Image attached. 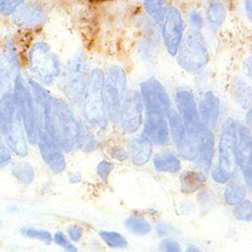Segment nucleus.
<instances>
[{
  "mask_svg": "<svg viewBox=\"0 0 252 252\" xmlns=\"http://www.w3.org/2000/svg\"><path fill=\"white\" fill-rule=\"evenodd\" d=\"M28 83L38 108V125H41L63 152H70L76 146L80 123L69 105L52 95L35 80Z\"/></svg>",
  "mask_w": 252,
  "mask_h": 252,
  "instance_id": "f257e3e1",
  "label": "nucleus"
},
{
  "mask_svg": "<svg viewBox=\"0 0 252 252\" xmlns=\"http://www.w3.org/2000/svg\"><path fill=\"white\" fill-rule=\"evenodd\" d=\"M0 136L13 157L25 158L29 155V142L18 112L12 90L0 96Z\"/></svg>",
  "mask_w": 252,
  "mask_h": 252,
  "instance_id": "f03ea898",
  "label": "nucleus"
},
{
  "mask_svg": "<svg viewBox=\"0 0 252 252\" xmlns=\"http://www.w3.org/2000/svg\"><path fill=\"white\" fill-rule=\"evenodd\" d=\"M13 95L29 144L35 145L38 130V108L31 87L20 72L13 80Z\"/></svg>",
  "mask_w": 252,
  "mask_h": 252,
  "instance_id": "7ed1b4c3",
  "label": "nucleus"
},
{
  "mask_svg": "<svg viewBox=\"0 0 252 252\" xmlns=\"http://www.w3.org/2000/svg\"><path fill=\"white\" fill-rule=\"evenodd\" d=\"M236 141L237 123L228 118L223 122L220 129L218 148L219 162L213 170V178L219 183L227 182L236 171Z\"/></svg>",
  "mask_w": 252,
  "mask_h": 252,
  "instance_id": "20e7f679",
  "label": "nucleus"
},
{
  "mask_svg": "<svg viewBox=\"0 0 252 252\" xmlns=\"http://www.w3.org/2000/svg\"><path fill=\"white\" fill-rule=\"evenodd\" d=\"M177 63L188 73L201 72L209 61V50L205 36L199 29L191 28L182 36L177 52Z\"/></svg>",
  "mask_w": 252,
  "mask_h": 252,
  "instance_id": "39448f33",
  "label": "nucleus"
},
{
  "mask_svg": "<svg viewBox=\"0 0 252 252\" xmlns=\"http://www.w3.org/2000/svg\"><path fill=\"white\" fill-rule=\"evenodd\" d=\"M89 74V61L84 53L78 52L69 58L60 76V87L74 103L81 104Z\"/></svg>",
  "mask_w": 252,
  "mask_h": 252,
  "instance_id": "423d86ee",
  "label": "nucleus"
},
{
  "mask_svg": "<svg viewBox=\"0 0 252 252\" xmlns=\"http://www.w3.org/2000/svg\"><path fill=\"white\" fill-rule=\"evenodd\" d=\"M28 62L31 73L40 85L53 84L61 73L57 55L43 41H37L32 45L28 54Z\"/></svg>",
  "mask_w": 252,
  "mask_h": 252,
  "instance_id": "0eeeda50",
  "label": "nucleus"
},
{
  "mask_svg": "<svg viewBox=\"0 0 252 252\" xmlns=\"http://www.w3.org/2000/svg\"><path fill=\"white\" fill-rule=\"evenodd\" d=\"M103 81L104 75L99 69L92 70L81 102L86 119L96 126L102 125L107 118L103 101Z\"/></svg>",
  "mask_w": 252,
  "mask_h": 252,
  "instance_id": "6e6552de",
  "label": "nucleus"
},
{
  "mask_svg": "<svg viewBox=\"0 0 252 252\" xmlns=\"http://www.w3.org/2000/svg\"><path fill=\"white\" fill-rule=\"evenodd\" d=\"M127 79L124 70L117 66H110L103 81V101L107 118L112 121L119 119L121 102L126 94Z\"/></svg>",
  "mask_w": 252,
  "mask_h": 252,
  "instance_id": "1a4fd4ad",
  "label": "nucleus"
},
{
  "mask_svg": "<svg viewBox=\"0 0 252 252\" xmlns=\"http://www.w3.org/2000/svg\"><path fill=\"white\" fill-rule=\"evenodd\" d=\"M140 95L147 112L166 115L170 109V100L165 88L155 78H149L141 84Z\"/></svg>",
  "mask_w": 252,
  "mask_h": 252,
  "instance_id": "9d476101",
  "label": "nucleus"
},
{
  "mask_svg": "<svg viewBox=\"0 0 252 252\" xmlns=\"http://www.w3.org/2000/svg\"><path fill=\"white\" fill-rule=\"evenodd\" d=\"M144 104L137 91H129L125 94L119 111L121 127L126 133H135L143 122Z\"/></svg>",
  "mask_w": 252,
  "mask_h": 252,
  "instance_id": "9b49d317",
  "label": "nucleus"
},
{
  "mask_svg": "<svg viewBox=\"0 0 252 252\" xmlns=\"http://www.w3.org/2000/svg\"><path fill=\"white\" fill-rule=\"evenodd\" d=\"M42 161L54 173H61L65 169L64 152L58 147L45 129L38 125L36 143Z\"/></svg>",
  "mask_w": 252,
  "mask_h": 252,
  "instance_id": "f8f14e48",
  "label": "nucleus"
},
{
  "mask_svg": "<svg viewBox=\"0 0 252 252\" xmlns=\"http://www.w3.org/2000/svg\"><path fill=\"white\" fill-rule=\"evenodd\" d=\"M159 26L161 27L162 39L168 53L175 56L184 29L183 19L179 10L176 7L167 8Z\"/></svg>",
  "mask_w": 252,
  "mask_h": 252,
  "instance_id": "ddd939ff",
  "label": "nucleus"
},
{
  "mask_svg": "<svg viewBox=\"0 0 252 252\" xmlns=\"http://www.w3.org/2000/svg\"><path fill=\"white\" fill-rule=\"evenodd\" d=\"M250 129L245 125H237V141H236V161L240 166L246 184L250 188L252 180V164H251V142Z\"/></svg>",
  "mask_w": 252,
  "mask_h": 252,
  "instance_id": "4468645a",
  "label": "nucleus"
},
{
  "mask_svg": "<svg viewBox=\"0 0 252 252\" xmlns=\"http://www.w3.org/2000/svg\"><path fill=\"white\" fill-rule=\"evenodd\" d=\"M46 12L44 8L35 1L25 2L12 15V23L22 29H33L44 23Z\"/></svg>",
  "mask_w": 252,
  "mask_h": 252,
  "instance_id": "2eb2a0df",
  "label": "nucleus"
},
{
  "mask_svg": "<svg viewBox=\"0 0 252 252\" xmlns=\"http://www.w3.org/2000/svg\"><path fill=\"white\" fill-rule=\"evenodd\" d=\"M177 112L180 115L186 130H195L202 126L198 114L195 95L189 90H179L175 94Z\"/></svg>",
  "mask_w": 252,
  "mask_h": 252,
  "instance_id": "dca6fc26",
  "label": "nucleus"
},
{
  "mask_svg": "<svg viewBox=\"0 0 252 252\" xmlns=\"http://www.w3.org/2000/svg\"><path fill=\"white\" fill-rule=\"evenodd\" d=\"M142 136L151 144L167 145L169 142V129L164 115L147 112Z\"/></svg>",
  "mask_w": 252,
  "mask_h": 252,
  "instance_id": "f3484780",
  "label": "nucleus"
},
{
  "mask_svg": "<svg viewBox=\"0 0 252 252\" xmlns=\"http://www.w3.org/2000/svg\"><path fill=\"white\" fill-rule=\"evenodd\" d=\"M198 114L202 124L208 129L216 127L220 115V99L212 92L207 91L199 101Z\"/></svg>",
  "mask_w": 252,
  "mask_h": 252,
  "instance_id": "a211bd4d",
  "label": "nucleus"
},
{
  "mask_svg": "<svg viewBox=\"0 0 252 252\" xmlns=\"http://www.w3.org/2000/svg\"><path fill=\"white\" fill-rule=\"evenodd\" d=\"M208 128L204 125L195 130H186L182 139L177 145L179 153L185 159L193 160L198 156V153L203 144Z\"/></svg>",
  "mask_w": 252,
  "mask_h": 252,
  "instance_id": "6ab92c4d",
  "label": "nucleus"
},
{
  "mask_svg": "<svg viewBox=\"0 0 252 252\" xmlns=\"http://www.w3.org/2000/svg\"><path fill=\"white\" fill-rule=\"evenodd\" d=\"M14 179L22 186H30L34 180V169L31 162L24 158L13 159L8 168Z\"/></svg>",
  "mask_w": 252,
  "mask_h": 252,
  "instance_id": "aec40b11",
  "label": "nucleus"
},
{
  "mask_svg": "<svg viewBox=\"0 0 252 252\" xmlns=\"http://www.w3.org/2000/svg\"><path fill=\"white\" fill-rule=\"evenodd\" d=\"M129 155L135 165H144L152 155V144L143 136L133 139L129 144Z\"/></svg>",
  "mask_w": 252,
  "mask_h": 252,
  "instance_id": "412c9836",
  "label": "nucleus"
},
{
  "mask_svg": "<svg viewBox=\"0 0 252 252\" xmlns=\"http://www.w3.org/2000/svg\"><path fill=\"white\" fill-rule=\"evenodd\" d=\"M154 165L159 172L176 173L181 168V163L176 154L170 149L158 152L154 158Z\"/></svg>",
  "mask_w": 252,
  "mask_h": 252,
  "instance_id": "4be33fe9",
  "label": "nucleus"
},
{
  "mask_svg": "<svg viewBox=\"0 0 252 252\" xmlns=\"http://www.w3.org/2000/svg\"><path fill=\"white\" fill-rule=\"evenodd\" d=\"M214 155V136L210 129L207 130L201 149L196 157V166L203 172L208 173L211 168Z\"/></svg>",
  "mask_w": 252,
  "mask_h": 252,
  "instance_id": "5701e85b",
  "label": "nucleus"
},
{
  "mask_svg": "<svg viewBox=\"0 0 252 252\" xmlns=\"http://www.w3.org/2000/svg\"><path fill=\"white\" fill-rule=\"evenodd\" d=\"M231 92L236 102L243 108H250L251 105V89L242 79L236 77L231 81Z\"/></svg>",
  "mask_w": 252,
  "mask_h": 252,
  "instance_id": "b1692460",
  "label": "nucleus"
},
{
  "mask_svg": "<svg viewBox=\"0 0 252 252\" xmlns=\"http://www.w3.org/2000/svg\"><path fill=\"white\" fill-rule=\"evenodd\" d=\"M168 119V129L169 134L171 135V139L173 143L177 146L180 140L182 139L183 135L185 134V126L184 123L178 114V112L174 109H169L166 113Z\"/></svg>",
  "mask_w": 252,
  "mask_h": 252,
  "instance_id": "393cba45",
  "label": "nucleus"
},
{
  "mask_svg": "<svg viewBox=\"0 0 252 252\" xmlns=\"http://www.w3.org/2000/svg\"><path fill=\"white\" fill-rule=\"evenodd\" d=\"M18 233L28 239H33V240H38L46 245H49L52 242V234L43 228H38L32 225L25 224L19 227Z\"/></svg>",
  "mask_w": 252,
  "mask_h": 252,
  "instance_id": "a878e982",
  "label": "nucleus"
},
{
  "mask_svg": "<svg viewBox=\"0 0 252 252\" xmlns=\"http://www.w3.org/2000/svg\"><path fill=\"white\" fill-rule=\"evenodd\" d=\"M226 17V10L220 0H212L206 11V18L212 27H220Z\"/></svg>",
  "mask_w": 252,
  "mask_h": 252,
  "instance_id": "bb28decb",
  "label": "nucleus"
},
{
  "mask_svg": "<svg viewBox=\"0 0 252 252\" xmlns=\"http://www.w3.org/2000/svg\"><path fill=\"white\" fill-rule=\"evenodd\" d=\"M206 177L203 173L197 171H187L180 178L181 190L185 193H193L203 186Z\"/></svg>",
  "mask_w": 252,
  "mask_h": 252,
  "instance_id": "cd10ccee",
  "label": "nucleus"
},
{
  "mask_svg": "<svg viewBox=\"0 0 252 252\" xmlns=\"http://www.w3.org/2000/svg\"><path fill=\"white\" fill-rule=\"evenodd\" d=\"M246 196V188L239 181L230 182L224 191V200L226 204L235 206Z\"/></svg>",
  "mask_w": 252,
  "mask_h": 252,
  "instance_id": "c85d7f7f",
  "label": "nucleus"
},
{
  "mask_svg": "<svg viewBox=\"0 0 252 252\" xmlns=\"http://www.w3.org/2000/svg\"><path fill=\"white\" fill-rule=\"evenodd\" d=\"M125 226L132 234H135L138 236L146 235L151 230L150 222L145 218L136 217V216H132L126 219Z\"/></svg>",
  "mask_w": 252,
  "mask_h": 252,
  "instance_id": "c756f323",
  "label": "nucleus"
},
{
  "mask_svg": "<svg viewBox=\"0 0 252 252\" xmlns=\"http://www.w3.org/2000/svg\"><path fill=\"white\" fill-rule=\"evenodd\" d=\"M143 5L146 12L156 21L157 24L160 25L164 14L167 10L164 0H143Z\"/></svg>",
  "mask_w": 252,
  "mask_h": 252,
  "instance_id": "7c9ffc66",
  "label": "nucleus"
},
{
  "mask_svg": "<svg viewBox=\"0 0 252 252\" xmlns=\"http://www.w3.org/2000/svg\"><path fill=\"white\" fill-rule=\"evenodd\" d=\"M14 68L5 54H0V96L8 91V86L12 81Z\"/></svg>",
  "mask_w": 252,
  "mask_h": 252,
  "instance_id": "2f4dec72",
  "label": "nucleus"
},
{
  "mask_svg": "<svg viewBox=\"0 0 252 252\" xmlns=\"http://www.w3.org/2000/svg\"><path fill=\"white\" fill-rule=\"evenodd\" d=\"M77 146L83 151H92L95 148V140L93 133L85 126H80Z\"/></svg>",
  "mask_w": 252,
  "mask_h": 252,
  "instance_id": "473e14b6",
  "label": "nucleus"
},
{
  "mask_svg": "<svg viewBox=\"0 0 252 252\" xmlns=\"http://www.w3.org/2000/svg\"><path fill=\"white\" fill-rule=\"evenodd\" d=\"M100 237L104 240V242L114 248H124L127 246V240L124 236L116 231H106L102 230L99 232Z\"/></svg>",
  "mask_w": 252,
  "mask_h": 252,
  "instance_id": "72a5a7b5",
  "label": "nucleus"
},
{
  "mask_svg": "<svg viewBox=\"0 0 252 252\" xmlns=\"http://www.w3.org/2000/svg\"><path fill=\"white\" fill-rule=\"evenodd\" d=\"M233 216L241 221H250L252 219V205L248 200H242L237 203L233 210Z\"/></svg>",
  "mask_w": 252,
  "mask_h": 252,
  "instance_id": "f704fd0d",
  "label": "nucleus"
},
{
  "mask_svg": "<svg viewBox=\"0 0 252 252\" xmlns=\"http://www.w3.org/2000/svg\"><path fill=\"white\" fill-rule=\"evenodd\" d=\"M14 159L12 153L7 147L4 139L0 136V170L6 169Z\"/></svg>",
  "mask_w": 252,
  "mask_h": 252,
  "instance_id": "c9c22d12",
  "label": "nucleus"
},
{
  "mask_svg": "<svg viewBox=\"0 0 252 252\" xmlns=\"http://www.w3.org/2000/svg\"><path fill=\"white\" fill-rule=\"evenodd\" d=\"M27 0H0V13L3 16H11Z\"/></svg>",
  "mask_w": 252,
  "mask_h": 252,
  "instance_id": "e433bc0d",
  "label": "nucleus"
},
{
  "mask_svg": "<svg viewBox=\"0 0 252 252\" xmlns=\"http://www.w3.org/2000/svg\"><path fill=\"white\" fill-rule=\"evenodd\" d=\"M52 241L65 249L67 252H77V248L67 239L65 234L61 231H57L52 235Z\"/></svg>",
  "mask_w": 252,
  "mask_h": 252,
  "instance_id": "4c0bfd02",
  "label": "nucleus"
},
{
  "mask_svg": "<svg viewBox=\"0 0 252 252\" xmlns=\"http://www.w3.org/2000/svg\"><path fill=\"white\" fill-rule=\"evenodd\" d=\"M159 250L161 252H181V246L176 240L166 238L160 242Z\"/></svg>",
  "mask_w": 252,
  "mask_h": 252,
  "instance_id": "58836bf2",
  "label": "nucleus"
},
{
  "mask_svg": "<svg viewBox=\"0 0 252 252\" xmlns=\"http://www.w3.org/2000/svg\"><path fill=\"white\" fill-rule=\"evenodd\" d=\"M112 169H113V163L106 161V160H102L97 164L96 172L102 180L106 181L108 178V175L110 174Z\"/></svg>",
  "mask_w": 252,
  "mask_h": 252,
  "instance_id": "ea45409f",
  "label": "nucleus"
},
{
  "mask_svg": "<svg viewBox=\"0 0 252 252\" xmlns=\"http://www.w3.org/2000/svg\"><path fill=\"white\" fill-rule=\"evenodd\" d=\"M68 234L73 241H79L83 235V228L79 225H71L68 228Z\"/></svg>",
  "mask_w": 252,
  "mask_h": 252,
  "instance_id": "a19ab883",
  "label": "nucleus"
},
{
  "mask_svg": "<svg viewBox=\"0 0 252 252\" xmlns=\"http://www.w3.org/2000/svg\"><path fill=\"white\" fill-rule=\"evenodd\" d=\"M111 156L114 158H117V159H125L127 158V153L125 152V150L119 146H116L114 148L111 149Z\"/></svg>",
  "mask_w": 252,
  "mask_h": 252,
  "instance_id": "79ce46f5",
  "label": "nucleus"
},
{
  "mask_svg": "<svg viewBox=\"0 0 252 252\" xmlns=\"http://www.w3.org/2000/svg\"><path fill=\"white\" fill-rule=\"evenodd\" d=\"M190 21L192 23L193 28L195 29H200L202 27L203 24V19L200 16V14H198L197 12H192L190 14Z\"/></svg>",
  "mask_w": 252,
  "mask_h": 252,
  "instance_id": "37998d69",
  "label": "nucleus"
},
{
  "mask_svg": "<svg viewBox=\"0 0 252 252\" xmlns=\"http://www.w3.org/2000/svg\"><path fill=\"white\" fill-rule=\"evenodd\" d=\"M5 212L10 215H15L19 212V207L16 204H8L5 208Z\"/></svg>",
  "mask_w": 252,
  "mask_h": 252,
  "instance_id": "c03bdc74",
  "label": "nucleus"
},
{
  "mask_svg": "<svg viewBox=\"0 0 252 252\" xmlns=\"http://www.w3.org/2000/svg\"><path fill=\"white\" fill-rule=\"evenodd\" d=\"M244 7H245V13L247 15V17L249 18V20L251 19V10H252V4H251V0H244Z\"/></svg>",
  "mask_w": 252,
  "mask_h": 252,
  "instance_id": "a18cd8bd",
  "label": "nucleus"
},
{
  "mask_svg": "<svg viewBox=\"0 0 252 252\" xmlns=\"http://www.w3.org/2000/svg\"><path fill=\"white\" fill-rule=\"evenodd\" d=\"M244 70L246 71V74L248 77L251 76V58L248 57L247 60L244 62Z\"/></svg>",
  "mask_w": 252,
  "mask_h": 252,
  "instance_id": "49530a36",
  "label": "nucleus"
},
{
  "mask_svg": "<svg viewBox=\"0 0 252 252\" xmlns=\"http://www.w3.org/2000/svg\"><path fill=\"white\" fill-rule=\"evenodd\" d=\"M185 252H201L200 251V249L199 248H197L196 246H194V245H190V246H188L187 247V249H186V251Z\"/></svg>",
  "mask_w": 252,
  "mask_h": 252,
  "instance_id": "de8ad7c7",
  "label": "nucleus"
},
{
  "mask_svg": "<svg viewBox=\"0 0 252 252\" xmlns=\"http://www.w3.org/2000/svg\"><path fill=\"white\" fill-rule=\"evenodd\" d=\"M3 225H4V220L2 218H0V229L3 227Z\"/></svg>",
  "mask_w": 252,
  "mask_h": 252,
  "instance_id": "09e8293b",
  "label": "nucleus"
}]
</instances>
